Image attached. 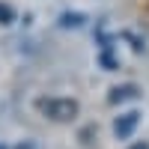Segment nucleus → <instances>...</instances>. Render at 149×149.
<instances>
[{
	"label": "nucleus",
	"mask_w": 149,
	"mask_h": 149,
	"mask_svg": "<svg viewBox=\"0 0 149 149\" xmlns=\"http://www.w3.org/2000/svg\"><path fill=\"white\" fill-rule=\"evenodd\" d=\"M39 110H42L48 119H54V122H72L74 116H78L81 107H78L74 98H42Z\"/></svg>",
	"instance_id": "1"
},
{
	"label": "nucleus",
	"mask_w": 149,
	"mask_h": 149,
	"mask_svg": "<svg viewBox=\"0 0 149 149\" xmlns=\"http://www.w3.org/2000/svg\"><path fill=\"white\" fill-rule=\"evenodd\" d=\"M137 125H140V113H137V110H128V113H122V116L113 122V134H116L119 140H125V137L134 134Z\"/></svg>",
	"instance_id": "2"
},
{
	"label": "nucleus",
	"mask_w": 149,
	"mask_h": 149,
	"mask_svg": "<svg viewBox=\"0 0 149 149\" xmlns=\"http://www.w3.org/2000/svg\"><path fill=\"white\" fill-rule=\"evenodd\" d=\"M134 95H137V86H131V84L128 86H116V90L110 93V102L116 104V102H125V98H134Z\"/></svg>",
	"instance_id": "3"
},
{
	"label": "nucleus",
	"mask_w": 149,
	"mask_h": 149,
	"mask_svg": "<svg viewBox=\"0 0 149 149\" xmlns=\"http://www.w3.org/2000/svg\"><path fill=\"white\" fill-rule=\"evenodd\" d=\"M15 21V12H12L6 3H0V24H12Z\"/></svg>",
	"instance_id": "4"
},
{
	"label": "nucleus",
	"mask_w": 149,
	"mask_h": 149,
	"mask_svg": "<svg viewBox=\"0 0 149 149\" xmlns=\"http://www.w3.org/2000/svg\"><path fill=\"white\" fill-rule=\"evenodd\" d=\"M131 149H149V143H137V146H131Z\"/></svg>",
	"instance_id": "5"
}]
</instances>
